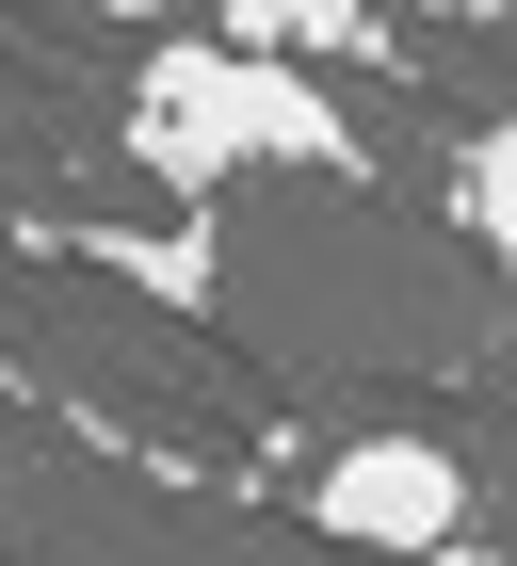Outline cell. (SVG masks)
Returning <instances> with one entry per match:
<instances>
[{
  "label": "cell",
  "mask_w": 517,
  "mask_h": 566,
  "mask_svg": "<svg viewBox=\"0 0 517 566\" xmlns=\"http://www.w3.org/2000/svg\"><path fill=\"white\" fill-rule=\"evenodd\" d=\"M114 146H129V178L146 195H226V178H258V163H307V178H372V130H356L340 97L307 82V65H258V49H226L211 17L194 33H146V65H129V97H114Z\"/></svg>",
  "instance_id": "1"
},
{
  "label": "cell",
  "mask_w": 517,
  "mask_h": 566,
  "mask_svg": "<svg viewBox=\"0 0 517 566\" xmlns=\"http://www.w3.org/2000/svg\"><path fill=\"white\" fill-rule=\"evenodd\" d=\"M292 502H307V534H324V551H372V566H436V551H469V453H453V437H421V421L340 437Z\"/></svg>",
  "instance_id": "2"
},
{
  "label": "cell",
  "mask_w": 517,
  "mask_h": 566,
  "mask_svg": "<svg viewBox=\"0 0 517 566\" xmlns=\"http://www.w3.org/2000/svg\"><path fill=\"white\" fill-rule=\"evenodd\" d=\"M211 33L226 49H258V65H307V82H324V65H388V0H211Z\"/></svg>",
  "instance_id": "3"
},
{
  "label": "cell",
  "mask_w": 517,
  "mask_h": 566,
  "mask_svg": "<svg viewBox=\"0 0 517 566\" xmlns=\"http://www.w3.org/2000/svg\"><path fill=\"white\" fill-rule=\"evenodd\" d=\"M82 260L129 275V292H162V307H211L226 260H211V227H82Z\"/></svg>",
  "instance_id": "4"
},
{
  "label": "cell",
  "mask_w": 517,
  "mask_h": 566,
  "mask_svg": "<svg viewBox=\"0 0 517 566\" xmlns=\"http://www.w3.org/2000/svg\"><path fill=\"white\" fill-rule=\"evenodd\" d=\"M453 227L485 243V275L517 292V114H485L469 146H453Z\"/></svg>",
  "instance_id": "5"
},
{
  "label": "cell",
  "mask_w": 517,
  "mask_h": 566,
  "mask_svg": "<svg viewBox=\"0 0 517 566\" xmlns=\"http://www.w3.org/2000/svg\"><path fill=\"white\" fill-rule=\"evenodd\" d=\"M114 17H146V33H178V0H114Z\"/></svg>",
  "instance_id": "6"
},
{
  "label": "cell",
  "mask_w": 517,
  "mask_h": 566,
  "mask_svg": "<svg viewBox=\"0 0 517 566\" xmlns=\"http://www.w3.org/2000/svg\"><path fill=\"white\" fill-rule=\"evenodd\" d=\"M436 566H502V551H485V534H469V551H436Z\"/></svg>",
  "instance_id": "7"
}]
</instances>
